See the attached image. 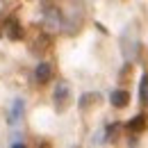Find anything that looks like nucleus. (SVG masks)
Wrapping results in <instances>:
<instances>
[{
    "label": "nucleus",
    "mask_w": 148,
    "mask_h": 148,
    "mask_svg": "<svg viewBox=\"0 0 148 148\" xmlns=\"http://www.w3.org/2000/svg\"><path fill=\"white\" fill-rule=\"evenodd\" d=\"M53 100H55V107L59 112H64L71 103V87L66 82H59L55 87V93H53Z\"/></svg>",
    "instance_id": "nucleus-1"
},
{
    "label": "nucleus",
    "mask_w": 148,
    "mask_h": 148,
    "mask_svg": "<svg viewBox=\"0 0 148 148\" xmlns=\"http://www.w3.org/2000/svg\"><path fill=\"white\" fill-rule=\"evenodd\" d=\"M2 32H5V37L12 39V41H21L23 39V27H21V23L16 18H7L5 23H2Z\"/></svg>",
    "instance_id": "nucleus-2"
},
{
    "label": "nucleus",
    "mask_w": 148,
    "mask_h": 148,
    "mask_svg": "<svg viewBox=\"0 0 148 148\" xmlns=\"http://www.w3.org/2000/svg\"><path fill=\"white\" fill-rule=\"evenodd\" d=\"M23 114H25V103L21 98H16L12 103V107L7 110V123L9 125H18L21 121H23Z\"/></svg>",
    "instance_id": "nucleus-3"
},
{
    "label": "nucleus",
    "mask_w": 148,
    "mask_h": 148,
    "mask_svg": "<svg viewBox=\"0 0 148 148\" xmlns=\"http://www.w3.org/2000/svg\"><path fill=\"white\" fill-rule=\"evenodd\" d=\"M43 23H46V27H50V30H59L62 27V14H59V9H43Z\"/></svg>",
    "instance_id": "nucleus-4"
},
{
    "label": "nucleus",
    "mask_w": 148,
    "mask_h": 148,
    "mask_svg": "<svg viewBox=\"0 0 148 148\" xmlns=\"http://www.w3.org/2000/svg\"><path fill=\"white\" fill-rule=\"evenodd\" d=\"M125 128L130 130V132H134V134H139V132H144V130L148 128V116L146 114H137V116H132L128 121V125Z\"/></svg>",
    "instance_id": "nucleus-5"
},
{
    "label": "nucleus",
    "mask_w": 148,
    "mask_h": 148,
    "mask_svg": "<svg viewBox=\"0 0 148 148\" xmlns=\"http://www.w3.org/2000/svg\"><path fill=\"white\" fill-rule=\"evenodd\" d=\"M50 77H53V66L48 62H41L37 66V71H34V80L39 84H46V82H50Z\"/></svg>",
    "instance_id": "nucleus-6"
},
{
    "label": "nucleus",
    "mask_w": 148,
    "mask_h": 148,
    "mask_svg": "<svg viewBox=\"0 0 148 148\" xmlns=\"http://www.w3.org/2000/svg\"><path fill=\"white\" fill-rule=\"evenodd\" d=\"M110 103L114 107H125L130 103V93L125 91V89H116V91L110 93Z\"/></svg>",
    "instance_id": "nucleus-7"
},
{
    "label": "nucleus",
    "mask_w": 148,
    "mask_h": 148,
    "mask_svg": "<svg viewBox=\"0 0 148 148\" xmlns=\"http://www.w3.org/2000/svg\"><path fill=\"white\" fill-rule=\"evenodd\" d=\"M139 100L141 105H148V73L141 75V82H139Z\"/></svg>",
    "instance_id": "nucleus-8"
},
{
    "label": "nucleus",
    "mask_w": 148,
    "mask_h": 148,
    "mask_svg": "<svg viewBox=\"0 0 148 148\" xmlns=\"http://www.w3.org/2000/svg\"><path fill=\"white\" fill-rule=\"evenodd\" d=\"M53 43V39H50V34H39L37 43H34V50H46L48 46Z\"/></svg>",
    "instance_id": "nucleus-9"
},
{
    "label": "nucleus",
    "mask_w": 148,
    "mask_h": 148,
    "mask_svg": "<svg viewBox=\"0 0 148 148\" xmlns=\"http://www.w3.org/2000/svg\"><path fill=\"white\" fill-rule=\"evenodd\" d=\"M91 100H100V96H98V93H84V96L80 98V107L87 110V107L91 105Z\"/></svg>",
    "instance_id": "nucleus-10"
}]
</instances>
